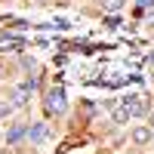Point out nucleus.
Segmentation results:
<instances>
[{
  "instance_id": "obj_10",
  "label": "nucleus",
  "mask_w": 154,
  "mask_h": 154,
  "mask_svg": "<svg viewBox=\"0 0 154 154\" xmlns=\"http://www.w3.org/2000/svg\"><path fill=\"white\" fill-rule=\"evenodd\" d=\"M9 114V105H0V117H6Z\"/></svg>"
},
{
  "instance_id": "obj_11",
  "label": "nucleus",
  "mask_w": 154,
  "mask_h": 154,
  "mask_svg": "<svg viewBox=\"0 0 154 154\" xmlns=\"http://www.w3.org/2000/svg\"><path fill=\"white\" fill-rule=\"evenodd\" d=\"M0 154H9V148H0Z\"/></svg>"
},
{
  "instance_id": "obj_8",
  "label": "nucleus",
  "mask_w": 154,
  "mask_h": 154,
  "mask_svg": "<svg viewBox=\"0 0 154 154\" xmlns=\"http://www.w3.org/2000/svg\"><path fill=\"white\" fill-rule=\"evenodd\" d=\"M105 6H108V9H111V12H117V9H120V6H123V0H105Z\"/></svg>"
},
{
  "instance_id": "obj_1",
  "label": "nucleus",
  "mask_w": 154,
  "mask_h": 154,
  "mask_svg": "<svg viewBox=\"0 0 154 154\" xmlns=\"http://www.w3.org/2000/svg\"><path fill=\"white\" fill-rule=\"evenodd\" d=\"M68 105H65V93H62L59 86H53L46 93V114H62Z\"/></svg>"
},
{
  "instance_id": "obj_4",
  "label": "nucleus",
  "mask_w": 154,
  "mask_h": 154,
  "mask_svg": "<svg viewBox=\"0 0 154 154\" xmlns=\"http://www.w3.org/2000/svg\"><path fill=\"white\" fill-rule=\"evenodd\" d=\"M151 136H154L151 126H139V130H133V142H136V145H145Z\"/></svg>"
},
{
  "instance_id": "obj_2",
  "label": "nucleus",
  "mask_w": 154,
  "mask_h": 154,
  "mask_svg": "<svg viewBox=\"0 0 154 154\" xmlns=\"http://www.w3.org/2000/svg\"><path fill=\"white\" fill-rule=\"evenodd\" d=\"M123 108L133 117V114H145L148 111V102H145V96H130V99H123Z\"/></svg>"
},
{
  "instance_id": "obj_5",
  "label": "nucleus",
  "mask_w": 154,
  "mask_h": 154,
  "mask_svg": "<svg viewBox=\"0 0 154 154\" xmlns=\"http://www.w3.org/2000/svg\"><path fill=\"white\" fill-rule=\"evenodd\" d=\"M28 136H31V142H43L46 139V123H34L28 130Z\"/></svg>"
},
{
  "instance_id": "obj_7",
  "label": "nucleus",
  "mask_w": 154,
  "mask_h": 154,
  "mask_svg": "<svg viewBox=\"0 0 154 154\" xmlns=\"http://www.w3.org/2000/svg\"><path fill=\"white\" fill-rule=\"evenodd\" d=\"M114 120H117V123H126V120H130V111H126V108H117V111H114Z\"/></svg>"
},
{
  "instance_id": "obj_3",
  "label": "nucleus",
  "mask_w": 154,
  "mask_h": 154,
  "mask_svg": "<svg viewBox=\"0 0 154 154\" xmlns=\"http://www.w3.org/2000/svg\"><path fill=\"white\" fill-rule=\"evenodd\" d=\"M31 89H37V80H28V83H22L16 93H12V105H25L28 102V96H31Z\"/></svg>"
},
{
  "instance_id": "obj_9",
  "label": "nucleus",
  "mask_w": 154,
  "mask_h": 154,
  "mask_svg": "<svg viewBox=\"0 0 154 154\" xmlns=\"http://www.w3.org/2000/svg\"><path fill=\"white\" fill-rule=\"evenodd\" d=\"M139 6H142V9H148V6H154V0H139Z\"/></svg>"
},
{
  "instance_id": "obj_12",
  "label": "nucleus",
  "mask_w": 154,
  "mask_h": 154,
  "mask_svg": "<svg viewBox=\"0 0 154 154\" xmlns=\"http://www.w3.org/2000/svg\"><path fill=\"white\" fill-rule=\"evenodd\" d=\"M151 130H154V114H151Z\"/></svg>"
},
{
  "instance_id": "obj_6",
  "label": "nucleus",
  "mask_w": 154,
  "mask_h": 154,
  "mask_svg": "<svg viewBox=\"0 0 154 154\" xmlns=\"http://www.w3.org/2000/svg\"><path fill=\"white\" fill-rule=\"evenodd\" d=\"M22 136H25V126H22V123H16V126H12V130L6 133V142L12 145V142H19V139H22Z\"/></svg>"
}]
</instances>
